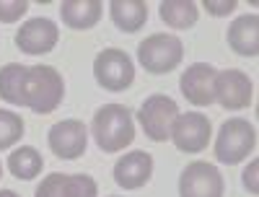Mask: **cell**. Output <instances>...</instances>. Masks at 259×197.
Listing matches in <instances>:
<instances>
[{"label":"cell","instance_id":"1","mask_svg":"<svg viewBox=\"0 0 259 197\" xmlns=\"http://www.w3.org/2000/svg\"><path fill=\"white\" fill-rule=\"evenodd\" d=\"M91 135L104 153H122L135 140V120L124 104H104L96 109Z\"/></svg>","mask_w":259,"mask_h":197},{"label":"cell","instance_id":"2","mask_svg":"<svg viewBox=\"0 0 259 197\" xmlns=\"http://www.w3.org/2000/svg\"><path fill=\"white\" fill-rule=\"evenodd\" d=\"M65 99V81L52 65H26L21 106L36 114H52Z\"/></svg>","mask_w":259,"mask_h":197},{"label":"cell","instance_id":"3","mask_svg":"<svg viewBox=\"0 0 259 197\" xmlns=\"http://www.w3.org/2000/svg\"><path fill=\"white\" fill-rule=\"evenodd\" d=\"M184 60V45L177 34H150L138 45V62L150 75H166Z\"/></svg>","mask_w":259,"mask_h":197},{"label":"cell","instance_id":"4","mask_svg":"<svg viewBox=\"0 0 259 197\" xmlns=\"http://www.w3.org/2000/svg\"><path fill=\"white\" fill-rule=\"evenodd\" d=\"M256 148V130L249 120L231 117L221 125L218 138H215V159L221 164L236 166L244 159H249Z\"/></svg>","mask_w":259,"mask_h":197},{"label":"cell","instance_id":"5","mask_svg":"<svg viewBox=\"0 0 259 197\" xmlns=\"http://www.w3.org/2000/svg\"><path fill=\"white\" fill-rule=\"evenodd\" d=\"M94 78L104 91L119 94L135 83V62L124 50L106 47L94 60Z\"/></svg>","mask_w":259,"mask_h":197},{"label":"cell","instance_id":"6","mask_svg":"<svg viewBox=\"0 0 259 197\" xmlns=\"http://www.w3.org/2000/svg\"><path fill=\"white\" fill-rule=\"evenodd\" d=\"M179 104L166 96V94H153L148 96L138 112V122L143 127L145 138H150L153 143H166L171 140V127H174V120L179 117Z\"/></svg>","mask_w":259,"mask_h":197},{"label":"cell","instance_id":"7","mask_svg":"<svg viewBox=\"0 0 259 197\" xmlns=\"http://www.w3.org/2000/svg\"><path fill=\"white\" fill-rule=\"evenodd\" d=\"M212 101H218L228 112H241L254 101V83L244 70H218L212 81Z\"/></svg>","mask_w":259,"mask_h":197},{"label":"cell","instance_id":"8","mask_svg":"<svg viewBox=\"0 0 259 197\" xmlns=\"http://www.w3.org/2000/svg\"><path fill=\"white\" fill-rule=\"evenodd\" d=\"M210 138H212V125L207 114H200V112L179 114L174 120V127H171V143L187 156L202 153L210 145Z\"/></svg>","mask_w":259,"mask_h":197},{"label":"cell","instance_id":"9","mask_svg":"<svg viewBox=\"0 0 259 197\" xmlns=\"http://www.w3.org/2000/svg\"><path fill=\"white\" fill-rule=\"evenodd\" d=\"M223 174L207 161H192L179 177V197H223Z\"/></svg>","mask_w":259,"mask_h":197},{"label":"cell","instance_id":"10","mask_svg":"<svg viewBox=\"0 0 259 197\" xmlns=\"http://www.w3.org/2000/svg\"><path fill=\"white\" fill-rule=\"evenodd\" d=\"M13 42H16V47L26 55H50L60 42V29L52 18L36 16V18H29L21 24Z\"/></svg>","mask_w":259,"mask_h":197},{"label":"cell","instance_id":"11","mask_svg":"<svg viewBox=\"0 0 259 197\" xmlns=\"http://www.w3.org/2000/svg\"><path fill=\"white\" fill-rule=\"evenodd\" d=\"M47 145L57 159L75 161L89 148V130H85V125L80 120H62L50 127Z\"/></svg>","mask_w":259,"mask_h":197},{"label":"cell","instance_id":"12","mask_svg":"<svg viewBox=\"0 0 259 197\" xmlns=\"http://www.w3.org/2000/svg\"><path fill=\"white\" fill-rule=\"evenodd\" d=\"M34 197H99V184L89 174H50L41 179Z\"/></svg>","mask_w":259,"mask_h":197},{"label":"cell","instance_id":"13","mask_svg":"<svg viewBox=\"0 0 259 197\" xmlns=\"http://www.w3.org/2000/svg\"><path fill=\"white\" fill-rule=\"evenodd\" d=\"M112 177H114L117 187H122L127 192L140 189L153 177V156L148 150H130L124 156H119V161L112 169Z\"/></svg>","mask_w":259,"mask_h":197},{"label":"cell","instance_id":"14","mask_svg":"<svg viewBox=\"0 0 259 197\" xmlns=\"http://www.w3.org/2000/svg\"><path fill=\"white\" fill-rule=\"evenodd\" d=\"M215 70L210 62H192L179 78V89L184 99L194 106H210L212 104V81Z\"/></svg>","mask_w":259,"mask_h":197},{"label":"cell","instance_id":"15","mask_svg":"<svg viewBox=\"0 0 259 197\" xmlns=\"http://www.w3.org/2000/svg\"><path fill=\"white\" fill-rule=\"evenodd\" d=\"M226 42H228L231 52L241 55V57H256L259 55V16L256 13L239 16L228 26Z\"/></svg>","mask_w":259,"mask_h":197},{"label":"cell","instance_id":"16","mask_svg":"<svg viewBox=\"0 0 259 197\" xmlns=\"http://www.w3.org/2000/svg\"><path fill=\"white\" fill-rule=\"evenodd\" d=\"M62 24L75 31H89L94 29L101 16H104V3L101 0H65L60 6Z\"/></svg>","mask_w":259,"mask_h":197},{"label":"cell","instance_id":"17","mask_svg":"<svg viewBox=\"0 0 259 197\" xmlns=\"http://www.w3.org/2000/svg\"><path fill=\"white\" fill-rule=\"evenodd\" d=\"M109 16H112V24L119 31L135 34L145 26V21H148V3L145 0H112Z\"/></svg>","mask_w":259,"mask_h":197},{"label":"cell","instance_id":"18","mask_svg":"<svg viewBox=\"0 0 259 197\" xmlns=\"http://www.w3.org/2000/svg\"><path fill=\"white\" fill-rule=\"evenodd\" d=\"M158 16L168 29L184 31L200 21V6L192 3V0H163L158 6Z\"/></svg>","mask_w":259,"mask_h":197},{"label":"cell","instance_id":"19","mask_svg":"<svg viewBox=\"0 0 259 197\" xmlns=\"http://www.w3.org/2000/svg\"><path fill=\"white\" fill-rule=\"evenodd\" d=\"M41 169H45V159H41V153L34 145H21L8 156V171L16 179L31 182L41 174Z\"/></svg>","mask_w":259,"mask_h":197},{"label":"cell","instance_id":"20","mask_svg":"<svg viewBox=\"0 0 259 197\" xmlns=\"http://www.w3.org/2000/svg\"><path fill=\"white\" fill-rule=\"evenodd\" d=\"M24 73L26 65L21 62H8L0 68V99L21 106V94H24Z\"/></svg>","mask_w":259,"mask_h":197},{"label":"cell","instance_id":"21","mask_svg":"<svg viewBox=\"0 0 259 197\" xmlns=\"http://www.w3.org/2000/svg\"><path fill=\"white\" fill-rule=\"evenodd\" d=\"M24 117L11 112V109H0V150L13 148L21 138H24Z\"/></svg>","mask_w":259,"mask_h":197},{"label":"cell","instance_id":"22","mask_svg":"<svg viewBox=\"0 0 259 197\" xmlns=\"http://www.w3.org/2000/svg\"><path fill=\"white\" fill-rule=\"evenodd\" d=\"M26 0H0V24H16L26 16Z\"/></svg>","mask_w":259,"mask_h":197},{"label":"cell","instance_id":"23","mask_svg":"<svg viewBox=\"0 0 259 197\" xmlns=\"http://www.w3.org/2000/svg\"><path fill=\"white\" fill-rule=\"evenodd\" d=\"M202 8H205L210 16L221 18V16H231L236 8H239V3H236V0H223V3H215V0H205Z\"/></svg>","mask_w":259,"mask_h":197},{"label":"cell","instance_id":"24","mask_svg":"<svg viewBox=\"0 0 259 197\" xmlns=\"http://www.w3.org/2000/svg\"><path fill=\"white\" fill-rule=\"evenodd\" d=\"M256 171H259V161H251V164L244 169V187H246L251 194H256V192H259V184H256Z\"/></svg>","mask_w":259,"mask_h":197},{"label":"cell","instance_id":"25","mask_svg":"<svg viewBox=\"0 0 259 197\" xmlns=\"http://www.w3.org/2000/svg\"><path fill=\"white\" fill-rule=\"evenodd\" d=\"M0 197H21V194L13 192V189H0Z\"/></svg>","mask_w":259,"mask_h":197},{"label":"cell","instance_id":"26","mask_svg":"<svg viewBox=\"0 0 259 197\" xmlns=\"http://www.w3.org/2000/svg\"><path fill=\"white\" fill-rule=\"evenodd\" d=\"M0 177H3V164H0Z\"/></svg>","mask_w":259,"mask_h":197}]
</instances>
